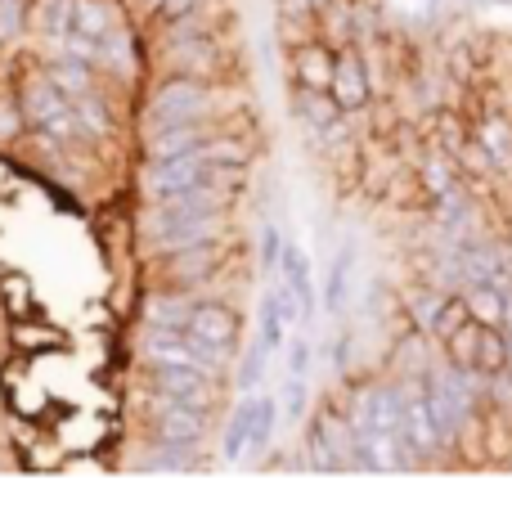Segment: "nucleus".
Instances as JSON below:
<instances>
[{
	"label": "nucleus",
	"instance_id": "36",
	"mask_svg": "<svg viewBox=\"0 0 512 508\" xmlns=\"http://www.w3.org/2000/svg\"><path fill=\"white\" fill-rule=\"evenodd\" d=\"M274 9H279V23L292 27V32H301L310 41V36H319V5L315 0H274Z\"/></svg>",
	"mask_w": 512,
	"mask_h": 508
},
{
	"label": "nucleus",
	"instance_id": "25",
	"mask_svg": "<svg viewBox=\"0 0 512 508\" xmlns=\"http://www.w3.org/2000/svg\"><path fill=\"white\" fill-rule=\"evenodd\" d=\"M32 27L45 41H63L68 32H77V0H36Z\"/></svg>",
	"mask_w": 512,
	"mask_h": 508
},
{
	"label": "nucleus",
	"instance_id": "22",
	"mask_svg": "<svg viewBox=\"0 0 512 508\" xmlns=\"http://www.w3.org/2000/svg\"><path fill=\"white\" fill-rule=\"evenodd\" d=\"M203 153L212 167H252V158H256V149H252V135H234L230 126H216V135L203 144Z\"/></svg>",
	"mask_w": 512,
	"mask_h": 508
},
{
	"label": "nucleus",
	"instance_id": "46",
	"mask_svg": "<svg viewBox=\"0 0 512 508\" xmlns=\"http://www.w3.org/2000/svg\"><path fill=\"white\" fill-rule=\"evenodd\" d=\"M315 5H319V9H328V5H333V0H315Z\"/></svg>",
	"mask_w": 512,
	"mask_h": 508
},
{
	"label": "nucleus",
	"instance_id": "1",
	"mask_svg": "<svg viewBox=\"0 0 512 508\" xmlns=\"http://www.w3.org/2000/svg\"><path fill=\"white\" fill-rule=\"evenodd\" d=\"M18 104H23L27 131H32L41 144H50V149H72V144L86 140V135H81V122H77L72 99L54 86L45 68H36L32 77L18 81Z\"/></svg>",
	"mask_w": 512,
	"mask_h": 508
},
{
	"label": "nucleus",
	"instance_id": "14",
	"mask_svg": "<svg viewBox=\"0 0 512 508\" xmlns=\"http://www.w3.org/2000/svg\"><path fill=\"white\" fill-rule=\"evenodd\" d=\"M194 338H207L216 347H239V315L230 302H216V297H198L194 320H189Z\"/></svg>",
	"mask_w": 512,
	"mask_h": 508
},
{
	"label": "nucleus",
	"instance_id": "18",
	"mask_svg": "<svg viewBox=\"0 0 512 508\" xmlns=\"http://www.w3.org/2000/svg\"><path fill=\"white\" fill-rule=\"evenodd\" d=\"M45 72H50V81L63 90L68 99H77V95H90V90H99V77L104 72L95 68V63H86V59H72V54H54V59H45L41 63Z\"/></svg>",
	"mask_w": 512,
	"mask_h": 508
},
{
	"label": "nucleus",
	"instance_id": "30",
	"mask_svg": "<svg viewBox=\"0 0 512 508\" xmlns=\"http://www.w3.org/2000/svg\"><path fill=\"white\" fill-rule=\"evenodd\" d=\"M279 419H283L279 396L256 392V410H252V446H248V455H265V450L274 446V432H279Z\"/></svg>",
	"mask_w": 512,
	"mask_h": 508
},
{
	"label": "nucleus",
	"instance_id": "32",
	"mask_svg": "<svg viewBox=\"0 0 512 508\" xmlns=\"http://www.w3.org/2000/svg\"><path fill=\"white\" fill-rule=\"evenodd\" d=\"M481 329H486V324H481V320H468L459 333H450V338L441 342V347H445V360H454V365H459V369H477Z\"/></svg>",
	"mask_w": 512,
	"mask_h": 508
},
{
	"label": "nucleus",
	"instance_id": "15",
	"mask_svg": "<svg viewBox=\"0 0 512 508\" xmlns=\"http://www.w3.org/2000/svg\"><path fill=\"white\" fill-rule=\"evenodd\" d=\"M135 347H140L135 356H140L144 365H194L189 333H180V329H158V324H144Z\"/></svg>",
	"mask_w": 512,
	"mask_h": 508
},
{
	"label": "nucleus",
	"instance_id": "48",
	"mask_svg": "<svg viewBox=\"0 0 512 508\" xmlns=\"http://www.w3.org/2000/svg\"><path fill=\"white\" fill-rule=\"evenodd\" d=\"M0 45H5V41H0Z\"/></svg>",
	"mask_w": 512,
	"mask_h": 508
},
{
	"label": "nucleus",
	"instance_id": "4",
	"mask_svg": "<svg viewBox=\"0 0 512 508\" xmlns=\"http://www.w3.org/2000/svg\"><path fill=\"white\" fill-rule=\"evenodd\" d=\"M144 383H149V392L167 396V401L198 405V410H216L225 387L221 378H212L198 365H144Z\"/></svg>",
	"mask_w": 512,
	"mask_h": 508
},
{
	"label": "nucleus",
	"instance_id": "8",
	"mask_svg": "<svg viewBox=\"0 0 512 508\" xmlns=\"http://www.w3.org/2000/svg\"><path fill=\"white\" fill-rule=\"evenodd\" d=\"M162 68L176 77H194V81H216L225 72V50L212 36H194V41H176L162 45Z\"/></svg>",
	"mask_w": 512,
	"mask_h": 508
},
{
	"label": "nucleus",
	"instance_id": "5",
	"mask_svg": "<svg viewBox=\"0 0 512 508\" xmlns=\"http://www.w3.org/2000/svg\"><path fill=\"white\" fill-rule=\"evenodd\" d=\"M203 180H212V162H207L198 149L194 153H180V158H162V162L144 158V167H140V194H144V203H153V198L185 194V189L203 185Z\"/></svg>",
	"mask_w": 512,
	"mask_h": 508
},
{
	"label": "nucleus",
	"instance_id": "24",
	"mask_svg": "<svg viewBox=\"0 0 512 508\" xmlns=\"http://www.w3.org/2000/svg\"><path fill=\"white\" fill-rule=\"evenodd\" d=\"M72 108H77V122H81V135H86V140H113V135H117L113 104H108L99 90L77 95V99H72Z\"/></svg>",
	"mask_w": 512,
	"mask_h": 508
},
{
	"label": "nucleus",
	"instance_id": "23",
	"mask_svg": "<svg viewBox=\"0 0 512 508\" xmlns=\"http://www.w3.org/2000/svg\"><path fill=\"white\" fill-rule=\"evenodd\" d=\"M252 410H256V392H243V401L234 405L230 423H225V432H221V459L225 464H239V459L248 455V446H252Z\"/></svg>",
	"mask_w": 512,
	"mask_h": 508
},
{
	"label": "nucleus",
	"instance_id": "3",
	"mask_svg": "<svg viewBox=\"0 0 512 508\" xmlns=\"http://www.w3.org/2000/svg\"><path fill=\"white\" fill-rule=\"evenodd\" d=\"M225 257H230V239H212V243H194V248L167 252V257H149V266L162 288L198 293V288H207L212 279H221Z\"/></svg>",
	"mask_w": 512,
	"mask_h": 508
},
{
	"label": "nucleus",
	"instance_id": "6",
	"mask_svg": "<svg viewBox=\"0 0 512 508\" xmlns=\"http://www.w3.org/2000/svg\"><path fill=\"white\" fill-rule=\"evenodd\" d=\"M207 428H212V410H198V405L167 401V396L149 392V437L198 446V441L207 437Z\"/></svg>",
	"mask_w": 512,
	"mask_h": 508
},
{
	"label": "nucleus",
	"instance_id": "16",
	"mask_svg": "<svg viewBox=\"0 0 512 508\" xmlns=\"http://www.w3.org/2000/svg\"><path fill=\"white\" fill-rule=\"evenodd\" d=\"M292 117L306 126V135H319L328 126L342 122V104L333 99V90H310V86H292Z\"/></svg>",
	"mask_w": 512,
	"mask_h": 508
},
{
	"label": "nucleus",
	"instance_id": "20",
	"mask_svg": "<svg viewBox=\"0 0 512 508\" xmlns=\"http://www.w3.org/2000/svg\"><path fill=\"white\" fill-rule=\"evenodd\" d=\"M351 275H355V243H342V248L333 252V261H328L324 297H319L324 315H333V320L346 311V288H351Z\"/></svg>",
	"mask_w": 512,
	"mask_h": 508
},
{
	"label": "nucleus",
	"instance_id": "19",
	"mask_svg": "<svg viewBox=\"0 0 512 508\" xmlns=\"http://www.w3.org/2000/svg\"><path fill=\"white\" fill-rule=\"evenodd\" d=\"M274 275H283L292 284V293H297L301 311H306V324L315 320V270H310V257L301 252V243H283V257H279V270Z\"/></svg>",
	"mask_w": 512,
	"mask_h": 508
},
{
	"label": "nucleus",
	"instance_id": "13",
	"mask_svg": "<svg viewBox=\"0 0 512 508\" xmlns=\"http://www.w3.org/2000/svg\"><path fill=\"white\" fill-rule=\"evenodd\" d=\"M198 293H185V288H153L140 302V324H158V329H180L189 333V320H194Z\"/></svg>",
	"mask_w": 512,
	"mask_h": 508
},
{
	"label": "nucleus",
	"instance_id": "34",
	"mask_svg": "<svg viewBox=\"0 0 512 508\" xmlns=\"http://www.w3.org/2000/svg\"><path fill=\"white\" fill-rule=\"evenodd\" d=\"M477 140L486 144L490 153H495V162L504 167V162H512V122L504 113H486L477 126Z\"/></svg>",
	"mask_w": 512,
	"mask_h": 508
},
{
	"label": "nucleus",
	"instance_id": "27",
	"mask_svg": "<svg viewBox=\"0 0 512 508\" xmlns=\"http://www.w3.org/2000/svg\"><path fill=\"white\" fill-rule=\"evenodd\" d=\"M463 297H468V306H472V320L499 324V329L508 324V288L504 284H468Z\"/></svg>",
	"mask_w": 512,
	"mask_h": 508
},
{
	"label": "nucleus",
	"instance_id": "41",
	"mask_svg": "<svg viewBox=\"0 0 512 508\" xmlns=\"http://www.w3.org/2000/svg\"><path fill=\"white\" fill-rule=\"evenodd\" d=\"M310 365H315V347H310L306 333H292L288 347H283V369L288 374H310Z\"/></svg>",
	"mask_w": 512,
	"mask_h": 508
},
{
	"label": "nucleus",
	"instance_id": "37",
	"mask_svg": "<svg viewBox=\"0 0 512 508\" xmlns=\"http://www.w3.org/2000/svg\"><path fill=\"white\" fill-rule=\"evenodd\" d=\"M270 360H274V356L261 347V342H252V347L243 351V360L234 365V378H239L243 392H256V387H261V378H265V369H270Z\"/></svg>",
	"mask_w": 512,
	"mask_h": 508
},
{
	"label": "nucleus",
	"instance_id": "38",
	"mask_svg": "<svg viewBox=\"0 0 512 508\" xmlns=\"http://www.w3.org/2000/svg\"><path fill=\"white\" fill-rule=\"evenodd\" d=\"M468 320H472V306H468V297H463V293H450V302H445V311H441V320H436L432 338H436V342H445V338H450V333H459Z\"/></svg>",
	"mask_w": 512,
	"mask_h": 508
},
{
	"label": "nucleus",
	"instance_id": "28",
	"mask_svg": "<svg viewBox=\"0 0 512 508\" xmlns=\"http://www.w3.org/2000/svg\"><path fill=\"white\" fill-rule=\"evenodd\" d=\"M508 365H512L508 329H499V324H486V329H481V351H477V374L481 378H499Z\"/></svg>",
	"mask_w": 512,
	"mask_h": 508
},
{
	"label": "nucleus",
	"instance_id": "17",
	"mask_svg": "<svg viewBox=\"0 0 512 508\" xmlns=\"http://www.w3.org/2000/svg\"><path fill=\"white\" fill-rule=\"evenodd\" d=\"M135 468H144V473H198L203 464H198V446H189V441L149 437V446L140 450Z\"/></svg>",
	"mask_w": 512,
	"mask_h": 508
},
{
	"label": "nucleus",
	"instance_id": "2",
	"mask_svg": "<svg viewBox=\"0 0 512 508\" xmlns=\"http://www.w3.org/2000/svg\"><path fill=\"white\" fill-rule=\"evenodd\" d=\"M180 122H221L216 81H194V77L167 72L149 90V99H144V131H153V126H180Z\"/></svg>",
	"mask_w": 512,
	"mask_h": 508
},
{
	"label": "nucleus",
	"instance_id": "29",
	"mask_svg": "<svg viewBox=\"0 0 512 508\" xmlns=\"http://www.w3.org/2000/svg\"><path fill=\"white\" fill-rule=\"evenodd\" d=\"M481 432H486V459H512V405L481 410Z\"/></svg>",
	"mask_w": 512,
	"mask_h": 508
},
{
	"label": "nucleus",
	"instance_id": "42",
	"mask_svg": "<svg viewBox=\"0 0 512 508\" xmlns=\"http://www.w3.org/2000/svg\"><path fill=\"white\" fill-rule=\"evenodd\" d=\"M283 234H279V225H270L265 221L261 225V270L265 275H274V270H279V257H283Z\"/></svg>",
	"mask_w": 512,
	"mask_h": 508
},
{
	"label": "nucleus",
	"instance_id": "21",
	"mask_svg": "<svg viewBox=\"0 0 512 508\" xmlns=\"http://www.w3.org/2000/svg\"><path fill=\"white\" fill-rule=\"evenodd\" d=\"M445 302H450V293H441L436 284H414V288H405V324L409 329H423V333H432L436 329V320H441V311H445Z\"/></svg>",
	"mask_w": 512,
	"mask_h": 508
},
{
	"label": "nucleus",
	"instance_id": "47",
	"mask_svg": "<svg viewBox=\"0 0 512 508\" xmlns=\"http://www.w3.org/2000/svg\"><path fill=\"white\" fill-rule=\"evenodd\" d=\"M149 9H153V0H149Z\"/></svg>",
	"mask_w": 512,
	"mask_h": 508
},
{
	"label": "nucleus",
	"instance_id": "9",
	"mask_svg": "<svg viewBox=\"0 0 512 508\" xmlns=\"http://www.w3.org/2000/svg\"><path fill=\"white\" fill-rule=\"evenodd\" d=\"M99 72H104L108 81H117V86H135V81L144 77L140 36H135V27L126 23V18L99 41Z\"/></svg>",
	"mask_w": 512,
	"mask_h": 508
},
{
	"label": "nucleus",
	"instance_id": "40",
	"mask_svg": "<svg viewBox=\"0 0 512 508\" xmlns=\"http://www.w3.org/2000/svg\"><path fill=\"white\" fill-rule=\"evenodd\" d=\"M9 342H14V347H27V351H41V347H59V333L14 320V324H9Z\"/></svg>",
	"mask_w": 512,
	"mask_h": 508
},
{
	"label": "nucleus",
	"instance_id": "43",
	"mask_svg": "<svg viewBox=\"0 0 512 508\" xmlns=\"http://www.w3.org/2000/svg\"><path fill=\"white\" fill-rule=\"evenodd\" d=\"M445 68H450V77L463 81V86H468V81H477V54H472V45H454Z\"/></svg>",
	"mask_w": 512,
	"mask_h": 508
},
{
	"label": "nucleus",
	"instance_id": "10",
	"mask_svg": "<svg viewBox=\"0 0 512 508\" xmlns=\"http://www.w3.org/2000/svg\"><path fill=\"white\" fill-rule=\"evenodd\" d=\"M212 239H230V212H212V216H194V221H176L153 230L149 239V257H167V252L194 248V243H212Z\"/></svg>",
	"mask_w": 512,
	"mask_h": 508
},
{
	"label": "nucleus",
	"instance_id": "26",
	"mask_svg": "<svg viewBox=\"0 0 512 508\" xmlns=\"http://www.w3.org/2000/svg\"><path fill=\"white\" fill-rule=\"evenodd\" d=\"M292 324L283 320V311H279V302H274V293L265 288L261 293V311H256V342H261L270 356H283V347H288V338H292Z\"/></svg>",
	"mask_w": 512,
	"mask_h": 508
},
{
	"label": "nucleus",
	"instance_id": "31",
	"mask_svg": "<svg viewBox=\"0 0 512 508\" xmlns=\"http://www.w3.org/2000/svg\"><path fill=\"white\" fill-rule=\"evenodd\" d=\"M117 23H122V9H117L113 0H77V32L104 41Z\"/></svg>",
	"mask_w": 512,
	"mask_h": 508
},
{
	"label": "nucleus",
	"instance_id": "44",
	"mask_svg": "<svg viewBox=\"0 0 512 508\" xmlns=\"http://www.w3.org/2000/svg\"><path fill=\"white\" fill-rule=\"evenodd\" d=\"M203 0H153V14H158V23H171V18L189 14V9H198Z\"/></svg>",
	"mask_w": 512,
	"mask_h": 508
},
{
	"label": "nucleus",
	"instance_id": "11",
	"mask_svg": "<svg viewBox=\"0 0 512 508\" xmlns=\"http://www.w3.org/2000/svg\"><path fill=\"white\" fill-rule=\"evenodd\" d=\"M288 68H292V86H310V90H333V72H337V45H328L324 36L292 45L288 50Z\"/></svg>",
	"mask_w": 512,
	"mask_h": 508
},
{
	"label": "nucleus",
	"instance_id": "12",
	"mask_svg": "<svg viewBox=\"0 0 512 508\" xmlns=\"http://www.w3.org/2000/svg\"><path fill=\"white\" fill-rule=\"evenodd\" d=\"M221 122H180V126H153L144 131V158L162 162V158H180V153L203 149L207 140L216 135Z\"/></svg>",
	"mask_w": 512,
	"mask_h": 508
},
{
	"label": "nucleus",
	"instance_id": "39",
	"mask_svg": "<svg viewBox=\"0 0 512 508\" xmlns=\"http://www.w3.org/2000/svg\"><path fill=\"white\" fill-rule=\"evenodd\" d=\"M23 135H27V117H23L18 95H0V144H14Z\"/></svg>",
	"mask_w": 512,
	"mask_h": 508
},
{
	"label": "nucleus",
	"instance_id": "7",
	"mask_svg": "<svg viewBox=\"0 0 512 508\" xmlns=\"http://www.w3.org/2000/svg\"><path fill=\"white\" fill-rule=\"evenodd\" d=\"M373 72H369V63H364V45H342L337 50V72H333V99L342 104V113L346 117H355V113H364V108L373 104Z\"/></svg>",
	"mask_w": 512,
	"mask_h": 508
},
{
	"label": "nucleus",
	"instance_id": "35",
	"mask_svg": "<svg viewBox=\"0 0 512 508\" xmlns=\"http://www.w3.org/2000/svg\"><path fill=\"white\" fill-rule=\"evenodd\" d=\"M32 9L36 0H0V41L5 45H18L32 27Z\"/></svg>",
	"mask_w": 512,
	"mask_h": 508
},
{
	"label": "nucleus",
	"instance_id": "45",
	"mask_svg": "<svg viewBox=\"0 0 512 508\" xmlns=\"http://www.w3.org/2000/svg\"><path fill=\"white\" fill-rule=\"evenodd\" d=\"M351 347H355L351 333H337V338H333V356H328V360H333L337 374H346V365H351Z\"/></svg>",
	"mask_w": 512,
	"mask_h": 508
},
{
	"label": "nucleus",
	"instance_id": "33",
	"mask_svg": "<svg viewBox=\"0 0 512 508\" xmlns=\"http://www.w3.org/2000/svg\"><path fill=\"white\" fill-rule=\"evenodd\" d=\"M279 410H283V423H306V414H310V383H306V374H288L283 378V387H279Z\"/></svg>",
	"mask_w": 512,
	"mask_h": 508
}]
</instances>
